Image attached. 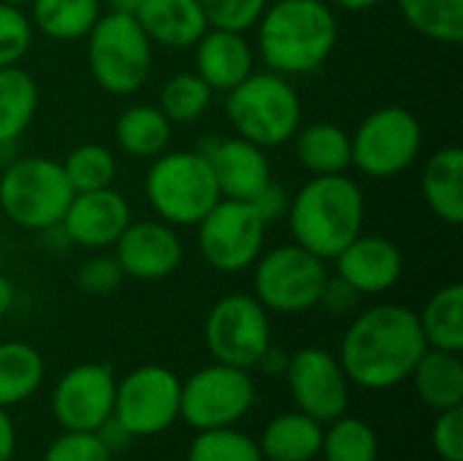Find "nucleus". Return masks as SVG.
I'll use <instances>...</instances> for the list:
<instances>
[{"label":"nucleus","instance_id":"f257e3e1","mask_svg":"<svg viewBox=\"0 0 463 461\" xmlns=\"http://www.w3.org/2000/svg\"><path fill=\"white\" fill-rule=\"evenodd\" d=\"M426 348L415 310L404 304H377L355 315L336 359L353 386L388 391L410 380Z\"/></svg>","mask_w":463,"mask_h":461},{"label":"nucleus","instance_id":"f03ea898","mask_svg":"<svg viewBox=\"0 0 463 461\" xmlns=\"http://www.w3.org/2000/svg\"><path fill=\"white\" fill-rule=\"evenodd\" d=\"M339 41V22L323 0H274L255 24V46L269 71L307 76L326 65Z\"/></svg>","mask_w":463,"mask_h":461},{"label":"nucleus","instance_id":"7ed1b4c3","mask_svg":"<svg viewBox=\"0 0 463 461\" xmlns=\"http://www.w3.org/2000/svg\"><path fill=\"white\" fill-rule=\"evenodd\" d=\"M285 220L296 245L323 261H334L358 234H364V190L347 174L312 177L290 196Z\"/></svg>","mask_w":463,"mask_h":461},{"label":"nucleus","instance_id":"20e7f679","mask_svg":"<svg viewBox=\"0 0 463 461\" xmlns=\"http://www.w3.org/2000/svg\"><path fill=\"white\" fill-rule=\"evenodd\" d=\"M301 98L288 76L263 71L250 73L225 92V114L236 136L271 149L288 144L301 128Z\"/></svg>","mask_w":463,"mask_h":461},{"label":"nucleus","instance_id":"39448f33","mask_svg":"<svg viewBox=\"0 0 463 461\" xmlns=\"http://www.w3.org/2000/svg\"><path fill=\"white\" fill-rule=\"evenodd\" d=\"M144 193L157 220L174 228H195L222 198L212 166L198 149H174L152 160Z\"/></svg>","mask_w":463,"mask_h":461},{"label":"nucleus","instance_id":"423d86ee","mask_svg":"<svg viewBox=\"0 0 463 461\" xmlns=\"http://www.w3.org/2000/svg\"><path fill=\"white\" fill-rule=\"evenodd\" d=\"M155 62V43L128 11H109L87 33V65L109 95L138 92Z\"/></svg>","mask_w":463,"mask_h":461},{"label":"nucleus","instance_id":"0eeeda50","mask_svg":"<svg viewBox=\"0 0 463 461\" xmlns=\"http://www.w3.org/2000/svg\"><path fill=\"white\" fill-rule=\"evenodd\" d=\"M73 198L62 166L43 155L11 160L0 174V209L24 231H43L57 226Z\"/></svg>","mask_w":463,"mask_h":461},{"label":"nucleus","instance_id":"6e6552de","mask_svg":"<svg viewBox=\"0 0 463 461\" xmlns=\"http://www.w3.org/2000/svg\"><path fill=\"white\" fill-rule=\"evenodd\" d=\"M423 149V125L404 106H383L350 133V166L369 179L404 174Z\"/></svg>","mask_w":463,"mask_h":461},{"label":"nucleus","instance_id":"1a4fd4ad","mask_svg":"<svg viewBox=\"0 0 463 461\" xmlns=\"http://www.w3.org/2000/svg\"><path fill=\"white\" fill-rule=\"evenodd\" d=\"M255 299L279 315H298L317 307L320 291L328 280V266L301 245H279L252 264Z\"/></svg>","mask_w":463,"mask_h":461},{"label":"nucleus","instance_id":"9d476101","mask_svg":"<svg viewBox=\"0 0 463 461\" xmlns=\"http://www.w3.org/2000/svg\"><path fill=\"white\" fill-rule=\"evenodd\" d=\"M255 394L258 391L250 370L214 361L182 383L179 418L195 432L233 427L250 413Z\"/></svg>","mask_w":463,"mask_h":461},{"label":"nucleus","instance_id":"9b49d317","mask_svg":"<svg viewBox=\"0 0 463 461\" xmlns=\"http://www.w3.org/2000/svg\"><path fill=\"white\" fill-rule=\"evenodd\" d=\"M195 228L203 261L220 274H239L260 258L269 226L250 201L220 198Z\"/></svg>","mask_w":463,"mask_h":461},{"label":"nucleus","instance_id":"f8f14e48","mask_svg":"<svg viewBox=\"0 0 463 461\" xmlns=\"http://www.w3.org/2000/svg\"><path fill=\"white\" fill-rule=\"evenodd\" d=\"M203 340L214 361L255 370L258 359L271 345L269 310L250 293H228L209 310Z\"/></svg>","mask_w":463,"mask_h":461},{"label":"nucleus","instance_id":"ddd939ff","mask_svg":"<svg viewBox=\"0 0 463 461\" xmlns=\"http://www.w3.org/2000/svg\"><path fill=\"white\" fill-rule=\"evenodd\" d=\"M182 380L160 367L144 364L130 370L114 394V418L138 440L168 432L179 421Z\"/></svg>","mask_w":463,"mask_h":461},{"label":"nucleus","instance_id":"4468645a","mask_svg":"<svg viewBox=\"0 0 463 461\" xmlns=\"http://www.w3.org/2000/svg\"><path fill=\"white\" fill-rule=\"evenodd\" d=\"M290 397L301 413L320 421L323 427L347 413L350 380L334 353L326 348H301L290 356L282 375Z\"/></svg>","mask_w":463,"mask_h":461},{"label":"nucleus","instance_id":"2eb2a0df","mask_svg":"<svg viewBox=\"0 0 463 461\" xmlns=\"http://www.w3.org/2000/svg\"><path fill=\"white\" fill-rule=\"evenodd\" d=\"M117 378L109 364L71 367L52 391V413L65 432H95L114 416Z\"/></svg>","mask_w":463,"mask_h":461},{"label":"nucleus","instance_id":"dca6fc26","mask_svg":"<svg viewBox=\"0 0 463 461\" xmlns=\"http://www.w3.org/2000/svg\"><path fill=\"white\" fill-rule=\"evenodd\" d=\"M114 258L125 277L155 283L171 277L184 261V245L163 220H130L114 242Z\"/></svg>","mask_w":463,"mask_h":461},{"label":"nucleus","instance_id":"f3484780","mask_svg":"<svg viewBox=\"0 0 463 461\" xmlns=\"http://www.w3.org/2000/svg\"><path fill=\"white\" fill-rule=\"evenodd\" d=\"M198 152L212 166L222 198L250 201L263 185L271 182V163L266 149L241 136L203 139L198 144Z\"/></svg>","mask_w":463,"mask_h":461},{"label":"nucleus","instance_id":"a211bd4d","mask_svg":"<svg viewBox=\"0 0 463 461\" xmlns=\"http://www.w3.org/2000/svg\"><path fill=\"white\" fill-rule=\"evenodd\" d=\"M130 220L133 212L128 198L114 187H103V190L73 193L60 223L76 247L109 250L122 236Z\"/></svg>","mask_w":463,"mask_h":461},{"label":"nucleus","instance_id":"6ab92c4d","mask_svg":"<svg viewBox=\"0 0 463 461\" xmlns=\"http://www.w3.org/2000/svg\"><path fill=\"white\" fill-rule=\"evenodd\" d=\"M336 274L361 296L391 291L404 274V255L399 245L380 234H358L336 258Z\"/></svg>","mask_w":463,"mask_h":461},{"label":"nucleus","instance_id":"aec40b11","mask_svg":"<svg viewBox=\"0 0 463 461\" xmlns=\"http://www.w3.org/2000/svg\"><path fill=\"white\" fill-rule=\"evenodd\" d=\"M195 73L214 90L228 92L255 71V49L247 33L209 27L195 41Z\"/></svg>","mask_w":463,"mask_h":461},{"label":"nucleus","instance_id":"412c9836","mask_svg":"<svg viewBox=\"0 0 463 461\" xmlns=\"http://www.w3.org/2000/svg\"><path fill=\"white\" fill-rule=\"evenodd\" d=\"M152 43L165 49H193L209 30L198 0H141L133 11Z\"/></svg>","mask_w":463,"mask_h":461},{"label":"nucleus","instance_id":"4be33fe9","mask_svg":"<svg viewBox=\"0 0 463 461\" xmlns=\"http://www.w3.org/2000/svg\"><path fill=\"white\" fill-rule=\"evenodd\" d=\"M420 187L429 209L448 226L463 223V149L458 144L439 147L429 155Z\"/></svg>","mask_w":463,"mask_h":461},{"label":"nucleus","instance_id":"5701e85b","mask_svg":"<svg viewBox=\"0 0 463 461\" xmlns=\"http://www.w3.org/2000/svg\"><path fill=\"white\" fill-rule=\"evenodd\" d=\"M174 122L152 103H133L128 106L114 122L117 147L138 160H155L171 144Z\"/></svg>","mask_w":463,"mask_h":461},{"label":"nucleus","instance_id":"b1692460","mask_svg":"<svg viewBox=\"0 0 463 461\" xmlns=\"http://www.w3.org/2000/svg\"><path fill=\"white\" fill-rule=\"evenodd\" d=\"M410 380L415 383L418 397L437 413L463 405L461 353L426 348V353L415 364Z\"/></svg>","mask_w":463,"mask_h":461},{"label":"nucleus","instance_id":"393cba45","mask_svg":"<svg viewBox=\"0 0 463 461\" xmlns=\"http://www.w3.org/2000/svg\"><path fill=\"white\" fill-rule=\"evenodd\" d=\"M323 424L301 410L269 421L258 446L266 461H315L320 456Z\"/></svg>","mask_w":463,"mask_h":461},{"label":"nucleus","instance_id":"a878e982","mask_svg":"<svg viewBox=\"0 0 463 461\" xmlns=\"http://www.w3.org/2000/svg\"><path fill=\"white\" fill-rule=\"evenodd\" d=\"M298 163L312 174H345L350 168V133L334 122H312L293 136Z\"/></svg>","mask_w":463,"mask_h":461},{"label":"nucleus","instance_id":"bb28decb","mask_svg":"<svg viewBox=\"0 0 463 461\" xmlns=\"http://www.w3.org/2000/svg\"><path fill=\"white\" fill-rule=\"evenodd\" d=\"M38 111V84L19 65L0 68V147H14Z\"/></svg>","mask_w":463,"mask_h":461},{"label":"nucleus","instance_id":"cd10ccee","mask_svg":"<svg viewBox=\"0 0 463 461\" xmlns=\"http://www.w3.org/2000/svg\"><path fill=\"white\" fill-rule=\"evenodd\" d=\"M43 356L22 340L0 342V408L27 402L43 383Z\"/></svg>","mask_w":463,"mask_h":461},{"label":"nucleus","instance_id":"c85d7f7f","mask_svg":"<svg viewBox=\"0 0 463 461\" xmlns=\"http://www.w3.org/2000/svg\"><path fill=\"white\" fill-rule=\"evenodd\" d=\"M100 14V0H30L33 30L54 41L87 38Z\"/></svg>","mask_w":463,"mask_h":461},{"label":"nucleus","instance_id":"c756f323","mask_svg":"<svg viewBox=\"0 0 463 461\" xmlns=\"http://www.w3.org/2000/svg\"><path fill=\"white\" fill-rule=\"evenodd\" d=\"M420 331L429 348L437 351H450L461 353L463 351V285L450 283L439 288L418 312Z\"/></svg>","mask_w":463,"mask_h":461},{"label":"nucleus","instance_id":"7c9ffc66","mask_svg":"<svg viewBox=\"0 0 463 461\" xmlns=\"http://www.w3.org/2000/svg\"><path fill=\"white\" fill-rule=\"evenodd\" d=\"M399 8L423 38L448 46L463 41V0H399Z\"/></svg>","mask_w":463,"mask_h":461},{"label":"nucleus","instance_id":"2f4dec72","mask_svg":"<svg viewBox=\"0 0 463 461\" xmlns=\"http://www.w3.org/2000/svg\"><path fill=\"white\" fill-rule=\"evenodd\" d=\"M323 429L320 456L326 461H377L380 440L377 432L355 416H339Z\"/></svg>","mask_w":463,"mask_h":461},{"label":"nucleus","instance_id":"473e14b6","mask_svg":"<svg viewBox=\"0 0 463 461\" xmlns=\"http://www.w3.org/2000/svg\"><path fill=\"white\" fill-rule=\"evenodd\" d=\"M212 98H214V90L195 71H182V73H174L163 84L160 111L176 125H190L209 111Z\"/></svg>","mask_w":463,"mask_h":461},{"label":"nucleus","instance_id":"72a5a7b5","mask_svg":"<svg viewBox=\"0 0 463 461\" xmlns=\"http://www.w3.org/2000/svg\"><path fill=\"white\" fill-rule=\"evenodd\" d=\"M73 193L103 190L117 179V155L103 144H79L60 163Z\"/></svg>","mask_w":463,"mask_h":461},{"label":"nucleus","instance_id":"f704fd0d","mask_svg":"<svg viewBox=\"0 0 463 461\" xmlns=\"http://www.w3.org/2000/svg\"><path fill=\"white\" fill-rule=\"evenodd\" d=\"M187 461H266L260 454L258 440L250 435L222 427V429H206L195 432L190 448H187Z\"/></svg>","mask_w":463,"mask_h":461},{"label":"nucleus","instance_id":"c9c22d12","mask_svg":"<svg viewBox=\"0 0 463 461\" xmlns=\"http://www.w3.org/2000/svg\"><path fill=\"white\" fill-rule=\"evenodd\" d=\"M33 22L22 5L0 0V68L19 65L33 46Z\"/></svg>","mask_w":463,"mask_h":461},{"label":"nucleus","instance_id":"e433bc0d","mask_svg":"<svg viewBox=\"0 0 463 461\" xmlns=\"http://www.w3.org/2000/svg\"><path fill=\"white\" fill-rule=\"evenodd\" d=\"M209 27L247 33L258 24L269 0H198Z\"/></svg>","mask_w":463,"mask_h":461},{"label":"nucleus","instance_id":"4c0bfd02","mask_svg":"<svg viewBox=\"0 0 463 461\" xmlns=\"http://www.w3.org/2000/svg\"><path fill=\"white\" fill-rule=\"evenodd\" d=\"M114 454L95 432H62L46 448L43 461H111Z\"/></svg>","mask_w":463,"mask_h":461},{"label":"nucleus","instance_id":"58836bf2","mask_svg":"<svg viewBox=\"0 0 463 461\" xmlns=\"http://www.w3.org/2000/svg\"><path fill=\"white\" fill-rule=\"evenodd\" d=\"M122 280H125V274H122L117 258L114 255H103V253L90 255L79 266V272H76L79 291H84L90 296H109V293L119 291Z\"/></svg>","mask_w":463,"mask_h":461},{"label":"nucleus","instance_id":"ea45409f","mask_svg":"<svg viewBox=\"0 0 463 461\" xmlns=\"http://www.w3.org/2000/svg\"><path fill=\"white\" fill-rule=\"evenodd\" d=\"M431 446L442 461H463V408L442 410L437 416Z\"/></svg>","mask_w":463,"mask_h":461},{"label":"nucleus","instance_id":"a19ab883","mask_svg":"<svg viewBox=\"0 0 463 461\" xmlns=\"http://www.w3.org/2000/svg\"><path fill=\"white\" fill-rule=\"evenodd\" d=\"M250 204H252V209L258 212V217H260L266 226H274V223H279V220L288 217L290 193H288L282 185H277V182L271 179L269 185H263V187L250 198Z\"/></svg>","mask_w":463,"mask_h":461},{"label":"nucleus","instance_id":"79ce46f5","mask_svg":"<svg viewBox=\"0 0 463 461\" xmlns=\"http://www.w3.org/2000/svg\"><path fill=\"white\" fill-rule=\"evenodd\" d=\"M358 302H361V293L350 283H345L339 274H334V277L328 274V280L320 291L317 307H323L331 315H350V312H355Z\"/></svg>","mask_w":463,"mask_h":461},{"label":"nucleus","instance_id":"37998d69","mask_svg":"<svg viewBox=\"0 0 463 461\" xmlns=\"http://www.w3.org/2000/svg\"><path fill=\"white\" fill-rule=\"evenodd\" d=\"M95 435L100 437V443H103L111 454H122V451L136 440V437H133V435H130V432H128L117 418H114V416H111L109 421H103V424L95 429Z\"/></svg>","mask_w":463,"mask_h":461},{"label":"nucleus","instance_id":"c03bdc74","mask_svg":"<svg viewBox=\"0 0 463 461\" xmlns=\"http://www.w3.org/2000/svg\"><path fill=\"white\" fill-rule=\"evenodd\" d=\"M288 361H290V356L282 351V348H277V345H269L266 351H263V356L258 359V370L260 372H266V375H271V378H282L285 375V370H288Z\"/></svg>","mask_w":463,"mask_h":461},{"label":"nucleus","instance_id":"a18cd8bd","mask_svg":"<svg viewBox=\"0 0 463 461\" xmlns=\"http://www.w3.org/2000/svg\"><path fill=\"white\" fill-rule=\"evenodd\" d=\"M16 454V429L5 408H0V461H14Z\"/></svg>","mask_w":463,"mask_h":461},{"label":"nucleus","instance_id":"49530a36","mask_svg":"<svg viewBox=\"0 0 463 461\" xmlns=\"http://www.w3.org/2000/svg\"><path fill=\"white\" fill-rule=\"evenodd\" d=\"M38 236H41V245H43L46 250H52V253H65V250L73 245V242L68 239V234H65L62 223H57V226H49V228L38 231Z\"/></svg>","mask_w":463,"mask_h":461},{"label":"nucleus","instance_id":"de8ad7c7","mask_svg":"<svg viewBox=\"0 0 463 461\" xmlns=\"http://www.w3.org/2000/svg\"><path fill=\"white\" fill-rule=\"evenodd\" d=\"M14 299H16V293H14V285H11V280L0 274V318L11 312V307H14Z\"/></svg>","mask_w":463,"mask_h":461},{"label":"nucleus","instance_id":"09e8293b","mask_svg":"<svg viewBox=\"0 0 463 461\" xmlns=\"http://www.w3.org/2000/svg\"><path fill=\"white\" fill-rule=\"evenodd\" d=\"M336 8H345V11H369L374 5H380L383 0H331Z\"/></svg>","mask_w":463,"mask_h":461},{"label":"nucleus","instance_id":"8fccbe9b","mask_svg":"<svg viewBox=\"0 0 463 461\" xmlns=\"http://www.w3.org/2000/svg\"><path fill=\"white\" fill-rule=\"evenodd\" d=\"M109 3H111V11H128V14H133L141 0H109Z\"/></svg>","mask_w":463,"mask_h":461},{"label":"nucleus","instance_id":"3c124183","mask_svg":"<svg viewBox=\"0 0 463 461\" xmlns=\"http://www.w3.org/2000/svg\"><path fill=\"white\" fill-rule=\"evenodd\" d=\"M3 3H11V5H30V0H3Z\"/></svg>","mask_w":463,"mask_h":461}]
</instances>
